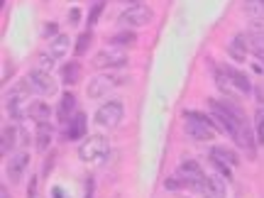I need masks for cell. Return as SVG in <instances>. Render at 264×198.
<instances>
[{"mask_svg":"<svg viewBox=\"0 0 264 198\" xmlns=\"http://www.w3.org/2000/svg\"><path fill=\"white\" fill-rule=\"evenodd\" d=\"M52 193H54V198H66V196H61V188H54Z\"/></svg>","mask_w":264,"mask_h":198,"instance_id":"8d00e7d4","label":"cell"},{"mask_svg":"<svg viewBox=\"0 0 264 198\" xmlns=\"http://www.w3.org/2000/svg\"><path fill=\"white\" fill-rule=\"evenodd\" d=\"M17 140H20V130H17V127H12V125L3 127V135H0V154H3V157L10 154L12 149H15Z\"/></svg>","mask_w":264,"mask_h":198,"instance_id":"2e32d148","label":"cell"},{"mask_svg":"<svg viewBox=\"0 0 264 198\" xmlns=\"http://www.w3.org/2000/svg\"><path fill=\"white\" fill-rule=\"evenodd\" d=\"M103 8H105V3H96V5L91 8V12H88V25H96V22H98Z\"/></svg>","mask_w":264,"mask_h":198,"instance_id":"83f0119b","label":"cell"},{"mask_svg":"<svg viewBox=\"0 0 264 198\" xmlns=\"http://www.w3.org/2000/svg\"><path fill=\"white\" fill-rule=\"evenodd\" d=\"M208 108H210V120H213V125H215V130L230 135L232 140H237V137H240V132L250 127V125H247V120L242 122V120H237V118H232L230 113L220 105V100L210 98L208 100Z\"/></svg>","mask_w":264,"mask_h":198,"instance_id":"6da1fadb","label":"cell"},{"mask_svg":"<svg viewBox=\"0 0 264 198\" xmlns=\"http://www.w3.org/2000/svg\"><path fill=\"white\" fill-rule=\"evenodd\" d=\"M154 17V12L149 5H144V3H135L130 5L127 10L120 15V22L122 25H127V27H144V25H149Z\"/></svg>","mask_w":264,"mask_h":198,"instance_id":"52a82bcc","label":"cell"},{"mask_svg":"<svg viewBox=\"0 0 264 198\" xmlns=\"http://www.w3.org/2000/svg\"><path fill=\"white\" fill-rule=\"evenodd\" d=\"M52 142V125L49 122H37V149L44 152Z\"/></svg>","mask_w":264,"mask_h":198,"instance_id":"44dd1931","label":"cell"},{"mask_svg":"<svg viewBox=\"0 0 264 198\" xmlns=\"http://www.w3.org/2000/svg\"><path fill=\"white\" fill-rule=\"evenodd\" d=\"M210 162H213V166H215V169H218V171L225 176V179H232L230 166H228V164H223V162H218V159H210Z\"/></svg>","mask_w":264,"mask_h":198,"instance_id":"f1b7e54d","label":"cell"},{"mask_svg":"<svg viewBox=\"0 0 264 198\" xmlns=\"http://www.w3.org/2000/svg\"><path fill=\"white\" fill-rule=\"evenodd\" d=\"M37 196V176L30 179V191H27V198H34Z\"/></svg>","mask_w":264,"mask_h":198,"instance_id":"1f68e13d","label":"cell"},{"mask_svg":"<svg viewBox=\"0 0 264 198\" xmlns=\"http://www.w3.org/2000/svg\"><path fill=\"white\" fill-rule=\"evenodd\" d=\"M122 115H125V108L120 100H108L96 110V122L100 127H115V125H120Z\"/></svg>","mask_w":264,"mask_h":198,"instance_id":"8992f818","label":"cell"},{"mask_svg":"<svg viewBox=\"0 0 264 198\" xmlns=\"http://www.w3.org/2000/svg\"><path fill=\"white\" fill-rule=\"evenodd\" d=\"M56 115H59L61 125H66V122H69L71 118H74V115H76V96H74V93H64V96H61Z\"/></svg>","mask_w":264,"mask_h":198,"instance_id":"5bb4252c","label":"cell"},{"mask_svg":"<svg viewBox=\"0 0 264 198\" xmlns=\"http://www.w3.org/2000/svg\"><path fill=\"white\" fill-rule=\"evenodd\" d=\"M254 137L259 144H264V108H259L254 115Z\"/></svg>","mask_w":264,"mask_h":198,"instance_id":"d4e9b609","label":"cell"},{"mask_svg":"<svg viewBox=\"0 0 264 198\" xmlns=\"http://www.w3.org/2000/svg\"><path fill=\"white\" fill-rule=\"evenodd\" d=\"M69 52V37L66 34H56L52 44H49V54L54 56V59H61V56Z\"/></svg>","mask_w":264,"mask_h":198,"instance_id":"7402d4cb","label":"cell"},{"mask_svg":"<svg viewBox=\"0 0 264 198\" xmlns=\"http://www.w3.org/2000/svg\"><path fill=\"white\" fill-rule=\"evenodd\" d=\"M69 17H71V22L76 25V22L81 20V12H78V10H71V15H69Z\"/></svg>","mask_w":264,"mask_h":198,"instance_id":"d6a6232c","label":"cell"},{"mask_svg":"<svg viewBox=\"0 0 264 198\" xmlns=\"http://www.w3.org/2000/svg\"><path fill=\"white\" fill-rule=\"evenodd\" d=\"M215 86H218L223 93H228V96H240V91L232 86V81L225 76V71H223V69H215Z\"/></svg>","mask_w":264,"mask_h":198,"instance_id":"603a6c76","label":"cell"},{"mask_svg":"<svg viewBox=\"0 0 264 198\" xmlns=\"http://www.w3.org/2000/svg\"><path fill=\"white\" fill-rule=\"evenodd\" d=\"M228 52H230L232 59L237 61H245L247 59V52H250V37L247 34H235L228 44Z\"/></svg>","mask_w":264,"mask_h":198,"instance_id":"7c38bea8","label":"cell"},{"mask_svg":"<svg viewBox=\"0 0 264 198\" xmlns=\"http://www.w3.org/2000/svg\"><path fill=\"white\" fill-rule=\"evenodd\" d=\"M220 105H223V108L228 110V113H230L232 118H237V120H247V118H245V110L240 108V105H235V103H230V100H220Z\"/></svg>","mask_w":264,"mask_h":198,"instance_id":"4316f807","label":"cell"},{"mask_svg":"<svg viewBox=\"0 0 264 198\" xmlns=\"http://www.w3.org/2000/svg\"><path fill=\"white\" fill-rule=\"evenodd\" d=\"M223 71H225V76L232 81V86L240 91V96H247V93H252V83H250V78L245 76L242 71L237 69H232V66H220Z\"/></svg>","mask_w":264,"mask_h":198,"instance_id":"8fae6325","label":"cell"},{"mask_svg":"<svg viewBox=\"0 0 264 198\" xmlns=\"http://www.w3.org/2000/svg\"><path fill=\"white\" fill-rule=\"evenodd\" d=\"M242 10L252 22H264V0H245Z\"/></svg>","mask_w":264,"mask_h":198,"instance_id":"ac0fdd59","label":"cell"},{"mask_svg":"<svg viewBox=\"0 0 264 198\" xmlns=\"http://www.w3.org/2000/svg\"><path fill=\"white\" fill-rule=\"evenodd\" d=\"M127 3H135V0H127Z\"/></svg>","mask_w":264,"mask_h":198,"instance_id":"74e56055","label":"cell"},{"mask_svg":"<svg viewBox=\"0 0 264 198\" xmlns=\"http://www.w3.org/2000/svg\"><path fill=\"white\" fill-rule=\"evenodd\" d=\"M210 159H218V162H223V164H228L230 169L240 164L237 154L232 152V149H228V147H213V149H210Z\"/></svg>","mask_w":264,"mask_h":198,"instance_id":"d6986e66","label":"cell"},{"mask_svg":"<svg viewBox=\"0 0 264 198\" xmlns=\"http://www.w3.org/2000/svg\"><path fill=\"white\" fill-rule=\"evenodd\" d=\"M91 42H93V34H91V32H83V34H81V37L76 39V47H74V49H76V54H78V56L86 54L88 49H91Z\"/></svg>","mask_w":264,"mask_h":198,"instance_id":"484cf974","label":"cell"},{"mask_svg":"<svg viewBox=\"0 0 264 198\" xmlns=\"http://www.w3.org/2000/svg\"><path fill=\"white\" fill-rule=\"evenodd\" d=\"M78 76H81V64H78V61H66V64L61 66V81H64L66 86L78 83Z\"/></svg>","mask_w":264,"mask_h":198,"instance_id":"ffe728a7","label":"cell"},{"mask_svg":"<svg viewBox=\"0 0 264 198\" xmlns=\"http://www.w3.org/2000/svg\"><path fill=\"white\" fill-rule=\"evenodd\" d=\"M166 188H169V191H176V188H186L184 186V181H181V179H166V184H164Z\"/></svg>","mask_w":264,"mask_h":198,"instance_id":"f546056e","label":"cell"},{"mask_svg":"<svg viewBox=\"0 0 264 198\" xmlns=\"http://www.w3.org/2000/svg\"><path fill=\"white\" fill-rule=\"evenodd\" d=\"M125 81L122 76L118 74H100V76H93L91 78V83H88V96L91 98H103V96H108L113 88H118Z\"/></svg>","mask_w":264,"mask_h":198,"instance_id":"5b68a950","label":"cell"},{"mask_svg":"<svg viewBox=\"0 0 264 198\" xmlns=\"http://www.w3.org/2000/svg\"><path fill=\"white\" fill-rule=\"evenodd\" d=\"M66 140H83L86 135V115L83 113H76L71 120L66 122Z\"/></svg>","mask_w":264,"mask_h":198,"instance_id":"4fadbf2b","label":"cell"},{"mask_svg":"<svg viewBox=\"0 0 264 198\" xmlns=\"http://www.w3.org/2000/svg\"><path fill=\"white\" fill-rule=\"evenodd\" d=\"M127 64V54L122 49H103L93 56V66L96 69H120V66Z\"/></svg>","mask_w":264,"mask_h":198,"instance_id":"9c48e42d","label":"cell"},{"mask_svg":"<svg viewBox=\"0 0 264 198\" xmlns=\"http://www.w3.org/2000/svg\"><path fill=\"white\" fill-rule=\"evenodd\" d=\"M44 34H47V37H56V25L54 22H47V25H44V30H42Z\"/></svg>","mask_w":264,"mask_h":198,"instance_id":"4dcf8cb0","label":"cell"},{"mask_svg":"<svg viewBox=\"0 0 264 198\" xmlns=\"http://www.w3.org/2000/svg\"><path fill=\"white\" fill-rule=\"evenodd\" d=\"M0 198H10V193H8V188H5V186L0 188Z\"/></svg>","mask_w":264,"mask_h":198,"instance_id":"e575fe53","label":"cell"},{"mask_svg":"<svg viewBox=\"0 0 264 198\" xmlns=\"http://www.w3.org/2000/svg\"><path fill=\"white\" fill-rule=\"evenodd\" d=\"M201 193L206 198H225V186H223V181L218 176H203Z\"/></svg>","mask_w":264,"mask_h":198,"instance_id":"9a60e30c","label":"cell"},{"mask_svg":"<svg viewBox=\"0 0 264 198\" xmlns=\"http://www.w3.org/2000/svg\"><path fill=\"white\" fill-rule=\"evenodd\" d=\"M110 152V142L108 137H103V135H93V137H86L81 147H78V159L81 162H86V164H98L103 162Z\"/></svg>","mask_w":264,"mask_h":198,"instance_id":"7a4b0ae2","label":"cell"},{"mask_svg":"<svg viewBox=\"0 0 264 198\" xmlns=\"http://www.w3.org/2000/svg\"><path fill=\"white\" fill-rule=\"evenodd\" d=\"M184 118H186V132L193 140H198V142H210V140L215 137V125H213L210 118L201 115V113H193V110H188Z\"/></svg>","mask_w":264,"mask_h":198,"instance_id":"277c9868","label":"cell"},{"mask_svg":"<svg viewBox=\"0 0 264 198\" xmlns=\"http://www.w3.org/2000/svg\"><path fill=\"white\" fill-rule=\"evenodd\" d=\"M27 166H30V154L27 152L12 154L10 162H8V176H10V181H20Z\"/></svg>","mask_w":264,"mask_h":198,"instance_id":"30bf717a","label":"cell"},{"mask_svg":"<svg viewBox=\"0 0 264 198\" xmlns=\"http://www.w3.org/2000/svg\"><path fill=\"white\" fill-rule=\"evenodd\" d=\"M30 93H32L30 81H20L15 88L8 91V96H5V108H8V113H10L12 120H22V118H27V108H30V105H25V100H27Z\"/></svg>","mask_w":264,"mask_h":198,"instance_id":"3957f363","label":"cell"},{"mask_svg":"<svg viewBox=\"0 0 264 198\" xmlns=\"http://www.w3.org/2000/svg\"><path fill=\"white\" fill-rule=\"evenodd\" d=\"M30 86H32L34 93H39V96H54L56 93V83L54 78L49 76V71H44V69H32L30 71Z\"/></svg>","mask_w":264,"mask_h":198,"instance_id":"ba28073f","label":"cell"},{"mask_svg":"<svg viewBox=\"0 0 264 198\" xmlns=\"http://www.w3.org/2000/svg\"><path fill=\"white\" fill-rule=\"evenodd\" d=\"M257 98L264 100V86H262V88H257Z\"/></svg>","mask_w":264,"mask_h":198,"instance_id":"d590c367","label":"cell"},{"mask_svg":"<svg viewBox=\"0 0 264 198\" xmlns=\"http://www.w3.org/2000/svg\"><path fill=\"white\" fill-rule=\"evenodd\" d=\"M254 54H257V59H259V64L264 66V49H254Z\"/></svg>","mask_w":264,"mask_h":198,"instance_id":"836d02e7","label":"cell"},{"mask_svg":"<svg viewBox=\"0 0 264 198\" xmlns=\"http://www.w3.org/2000/svg\"><path fill=\"white\" fill-rule=\"evenodd\" d=\"M49 115H52V108L44 100H34V103H30V108H27V118H32L37 122H49Z\"/></svg>","mask_w":264,"mask_h":198,"instance_id":"e0dca14e","label":"cell"},{"mask_svg":"<svg viewBox=\"0 0 264 198\" xmlns=\"http://www.w3.org/2000/svg\"><path fill=\"white\" fill-rule=\"evenodd\" d=\"M135 42H137V34H135V32H127V30L110 37V44H113L115 49H122V47H132Z\"/></svg>","mask_w":264,"mask_h":198,"instance_id":"cb8c5ba5","label":"cell"}]
</instances>
